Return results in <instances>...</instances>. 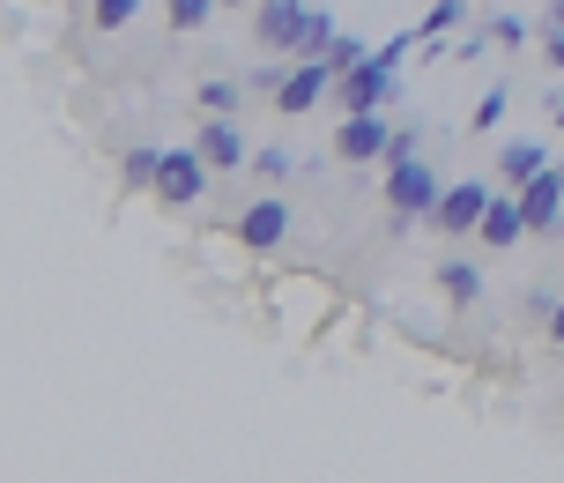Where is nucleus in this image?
<instances>
[{"label":"nucleus","instance_id":"f257e3e1","mask_svg":"<svg viewBox=\"0 0 564 483\" xmlns=\"http://www.w3.org/2000/svg\"><path fill=\"white\" fill-rule=\"evenodd\" d=\"M253 45L282 60H319L335 45V15L312 8V0H260L253 8Z\"/></svg>","mask_w":564,"mask_h":483},{"label":"nucleus","instance_id":"f03ea898","mask_svg":"<svg viewBox=\"0 0 564 483\" xmlns=\"http://www.w3.org/2000/svg\"><path fill=\"white\" fill-rule=\"evenodd\" d=\"M379 186H387V238H409L416 224H431V208H438V171L423 164V157H409V164H387L379 171Z\"/></svg>","mask_w":564,"mask_h":483},{"label":"nucleus","instance_id":"7ed1b4c3","mask_svg":"<svg viewBox=\"0 0 564 483\" xmlns=\"http://www.w3.org/2000/svg\"><path fill=\"white\" fill-rule=\"evenodd\" d=\"M490 194H498L490 179H453L446 194H438V208H431V230H438V238H476Z\"/></svg>","mask_w":564,"mask_h":483},{"label":"nucleus","instance_id":"20e7f679","mask_svg":"<svg viewBox=\"0 0 564 483\" xmlns=\"http://www.w3.org/2000/svg\"><path fill=\"white\" fill-rule=\"evenodd\" d=\"M394 89H401V67H387V60L371 53V60H357V67L335 83V105H341V112H387Z\"/></svg>","mask_w":564,"mask_h":483},{"label":"nucleus","instance_id":"39448f33","mask_svg":"<svg viewBox=\"0 0 564 483\" xmlns=\"http://www.w3.org/2000/svg\"><path fill=\"white\" fill-rule=\"evenodd\" d=\"M208 179H216V164L200 157V142L194 149H164V171H156V186H149V194L171 201V208H194V201L208 194Z\"/></svg>","mask_w":564,"mask_h":483},{"label":"nucleus","instance_id":"423d86ee","mask_svg":"<svg viewBox=\"0 0 564 483\" xmlns=\"http://www.w3.org/2000/svg\"><path fill=\"white\" fill-rule=\"evenodd\" d=\"M387 142H394V119L387 112H341V127H335L341 164H387Z\"/></svg>","mask_w":564,"mask_h":483},{"label":"nucleus","instance_id":"0eeeda50","mask_svg":"<svg viewBox=\"0 0 564 483\" xmlns=\"http://www.w3.org/2000/svg\"><path fill=\"white\" fill-rule=\"evenodd\" d=\"M327 97H335V67H327V60H290V83L275 89V112L305 119L312 105H327Z\"/></svg>","mask_w":564,"mask_h":483},{"label":"nucleus","instance_id":"6e6552de","mask_svg":"<svg viewBox=\"0 0 564 483\" xmlns=\"http://www.w3.org/2000/svg\"><path fill=\"white\" fill-rule=\"evenodd\" d=\"M230 238H238L246 254H275L282 238H290V201H282V194H260L253 208L230 224Z\"/></svg>","mask_w":564,"mask_h":483},{"label":"nucleus","instance_id":"1a4fd4ad","mask_svg":"<svg viewBox=\"0 0 564 483\" xmlns=\"http://www.w3.org/2000/svg\"><path fill=\"white\" fill-rule=\"evenodd\" d=\"M200 157H208L216 171H246L253 164V142H246V127H238L230 112H208L200 119Z\"/></svg>","mask_w":564,"mask_h":483},{"label":"nucleus","instance_id":"9d476101","mask_svg":"<svg viewBox=\"0 0 564 483\" xmlns=\"http://www.w3.org/2000/svg\"><path fill=\"white\" fill-rule=\"evenodd\" d=\"M476 238L490 246V254H506V246H520V238H528V208H520V194H512V186H498V194H490Z\"/></svg>","mask_w":564,"mask_h":483},{"label":"nucleus","instance_id":"9b49d317","mask_svg":"<svg viewBox=\"0 0 564 483\" xmlns=\"http://www.w3.org/2000/svg\"><path fill=\"white\" fill-rule=\"evenodd\" d=\"M520 208H528V230H550V238H557L564 230V171L550 164L542 179H528V186H520Z\"/></svg>","mask_w":564,"mask_h":483},{"label":"nucleus","instance_id":"f8f14e48","mask_svg":"<svg viewBox=\"0 0 564 483\" xmlns=\"http://www.w3.org/2000/svg\"><path fill=\"white\" fill-rule=\"evenodd\" d=\"M542 171H550V149L542 142H506L498 149V186H512V194H520L528 179H542Z\"/></svg>","mask_w":564,"mask_h":483},{"label":"nucleus","instance_id":"ddd939ff","mask_svg":"<svg viewBox=\"0 0 564 483\" xmlns=\"http://www.w3.org/2000/svg\"><path fill=\"white\" fill-rule=\"evenodd\" d=\"M438 298H446L453 313H468V305L482 298V268H476V260H460V254L438 260Z\"/></svg>","mask_w":564,"mask_h":483},{"label":"nucleus","instance_id":"4468645a","mask_svg":"<svg viewBox=\"0 0 564 483\" xmlns=\"http://www.w3.org/2000/svg\"><path fill=\"white\" fill-rule=\"evenodd\" d=\"M460 23H468V0H431V8H423V23H416V37L446 53V37H453Z\"/></svg>","mask_w":564,"mask_h":483},{"label":"nucleus","instance_id":"2eb2a0df","mask_svg":"<svg viewBox=\"0 0 564 483\" xmlns=\"http://www.w3.org/2000/svg\"><path fill=\"white\" fill-rule=\"evenodd\" d=\"M156 171H164V149H149V142H141V149H127V157H119V179H127L134 194H141V186H156Z\"/></svg>","mask_w":564,"mask_h":483},{"label":"nucleus","instance_id":"dca6fc26","mask_svg":"<svg viewBox=\"0 0 564 483\" xmlns=\"http://www.w3.org/2000/svg\"><path fill=\"white\" fill-rule=\"evenodd\" d=\"M506 112H512V89H506V83H490V89L476 97V112H468V127H476V135H498V119H506Z\"/></svg>","mask_w":564,"mask_h":483},{"label":"nucleus","instance_id":"f3484780","mask_svg":"<svg viewBox=\"0 0 564 483\" xmlns=\"http://www.w3.org/2000/svg\"><path fill=\"white\" fill-rule=\"evenodd\" d=\"M253 171H260V186H282V179L297 171V157H290L282 142H260V149H253Z\"/></svg>","mask_w":564,"mask_h":483},{"label":"nucleus","instance_id":"a211bd4d","mask_svg":"<svg viewBox=\"0 0 564 483\" xmlns=\"http://www.w3.org/2000/svg\"><path fill=\"white\" fill-rule=\"evenodd\" d=\"M319 60L335 67V83H341V75H349L357 60H371V45H365V37H341V30H335V45H327V53H319Z\"/></svg>","mask_w":564,"mask_h":483},{"label":"nucleus","instance_id":"6ab92c4d","mask_svg":"<svg viewBox=\"0 0 564 483\" xmlns=\"http://www.w3.org/2000/svg\"><path fill=\"white\" fill-rule=\"evenodd\" d=\"M216 8H224V0H171L164 15H171V30H200L208 15H216Z\"/></svg>","mask_w":564,"mask_h":483},{"label":"nucleus","instance_id":"aec40b11","mask_svg":"<svg viewBox=\"0 0 564 483\" xmlns=\"http://www.w3.org/2000/svg\"><path fill=\"white\" fill-rule=\"evenodd\" d=\"M141 15V0H97V8H89V23L97 30H127Z\"/></svg>","mask_w":564,"mask_h":483},{"label":"nucleus","instance_id":"412c9836","mask_svg":"<svg viewBox=\"0 0 564 483\" xmlns=\"http://www.w3.org/2000/svg\"><path fill=\"white\" fill-rule=\"evenodd\" d=\"M490 45L520 53V45H528V23H520V15H490Z\"/></svg>","mask_w":564,"mask_h":483},{"label":"nucleus","instance_id":"4be33fe9","mask_svg":"<svg viewBox=\"0 0 564 483\" xmlns=\"http://www.w3.org/2000/svg\"><path fill=\"white\" fill-rule=\"evenodd\" d=\"M423 157V127H394V142H387V164H409Z\"/></svg>","mask_w":564,"mask_h":483},{"label":"nucleus","instance_id":"5701e85b","mask_svg":"<svg viewBox=\"0 0 564 483\" xmlns=\"http://www.w3.org/2000/svg\"><path fill=\"white\" fill-rule=\"evenodd\" d=\"M194 105H200V112H230V105H238V83H200Z\"/></svg>","mask_w":564,"mask_h":483},{"label":"nucleus","instance_id":"b1692460","mask_svg":"<svg viewBox=\"0 0 564 483\" xmlns=\"http://www.w3.org/2000/svg\"><path fill=\"white\" fill-rule=\"evenodd\" d=\"M542 60L564 75V30H557V23H542Z\"/></svg>","mask_w":564,"mask_h":483},{"label":"nucleus","instance_id":"393cba45","mask_svg":"<svg viewBox=\"0 0 564 483\" xmlns=\"http://www.w3.org/2000/svg\"><path fill=\"white\" fill-rule=\"evenodd\" d=\"M520 305H528V313H535V320H550V305H557V290H542V283H535V290H528V298H520Z\"/></svg>","mask_w":564,"mask_h":483},{"label":"nucleus","instance_id":"a878e982","mask_svg":"<svg viewBox=\"0 0 564 483\" xmlns=\"http://www.w3.org/2000/svg\"><path fill=\"white\" fill-rule=\"evenodd\" d=\"M550 342H564V298L550 305Z\"/></svg>","mask_w":564,"mask_h":483},{"label":"nucleus","instance_id":"bb28decb","mask_svg":"<svg viewBox=\"0 0 564 483\" xmlns=\"http://www.w3.org/2000/svg\"><path fill=\"white\" fill-rule=\"evenodd\" d=\"M550 23H557V30H564V0H550Z\"/></svg>","mask_w":564,"mask_h":483},{"label":"nucleus","instance_id":"cd10ccee","mask_svg":"<svg viewBox=\"0 0 564 483\" xmlns=\"http://www.w3.org/2000/svg\"><path fill=\"white\" fill-rule=\"evenodd\" d=\"M550 112H557V135H564V97H550Z\"/></svg>","mask_w":564,"mask_h":483},{"label":"nucleus","instance_id":"c85d7f7f","mask_svg":"<svg viewBox=\"0 0 564 483\" xmlns=\"http://www.w3.org/2000/svg\"><path fill=\"white\" fill-rule=\"evenodd\" d=\"M224 8H260V0H224Z\"/></svg>","mask_w":564,"mask_h":483},{"label":"nucleus","instance_id":"c756f323","mask_svg":"<svg viewBox=\"0 0 564 483\" xmlns=\"http://www.w3.org/2000/svg\"><path fill=\"white\" fill-rule=\"evenodd\" d=\"M557 171H564V157H557Z\"/></svg>","mask_w":564,"mask_h":483},{"label":"nucleus","instance_id":"7c9ffc66","mask_svg":"<svg viewBox=\"0 0 564 483\" xmlns=\"http://www.w3.org/2000/svg\"><path fill=\"white\" fill-rule=\"evenodd\" d=\"M557 238H564V230H557Z\"/></svg>","mask_w":564,"mask_h":483}]
</instances>
